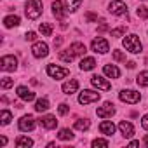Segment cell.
<instances>
[{
    "label": "cell",
    "mask_w": 148,
    "mask_h": 148,
    "mask_svg": "<svg viewBox=\"0 0 148 148\" xmlns=\"http://www.w3.org/2000/svg\"><path fill=\"white\" fill-rule=\"evenodd\" d=\"M25 7L28 19H38L42 14V0H28Z\"/></svg>",
    "instance_id": "6da1fadb"
},
{
    "label": "cell",
    "mask_w": 148,
    "mask_h": 148,
    "mask_svg": "<svg viewBox=\"0 0 148 148\" xmlns=\"http://www.w3.org/2000/svg\"><path fill=\"white\" fill-rule=\"evenodd\" d=\"M124 47H125V51H129V52H132V54L141 52V42H139L138 35H134V33L127 35V37L124 38Z\"/></svg>",
    "instance_id": "7a4b0ae2"
},
{
    "label": "cell",
    "mask_w": 148,
    "mask_h": 148,
    "mask_svg": "<svg viewBox=\"0 0 148 148\" xmlns=\"http://www.w3.org/2000/svg\"><path fill=\"white\" fill-rule=\"evenodd\" d=\"M119 99L124 101V103H129V105H136V103H139L141 94L136 92V91H132V89H122L119 92Z\"/></svg>",
    "instance_id": "3957f363"
},
{
    "label": "cell",
    "mask_w": 148,
    "mask_h": 148,
    "mask_svg": "<svg viewBox=\"0 0 148 148\" xmlns=\"http://www.w3.org/2000/svg\"><path fill=\"white\" fill-rule=\"evenodd\" d=\"M47 75H49L51 79L61 80V79H64V77H68V75H70V71H68L66 68L58 66V64H47Z\"/></svg>",
    "instance_id": "277c9868"
},
{
    "label": "cell",
    "mask_w": 148,
    "mask_h": 148,
    "mask_svg": "<svg viewBox=\"0 0 148 148\" xmlns=\"http://www.w3.org/2000/svg\"><path fill=\"white\" fill-rule=\"evenodd\" d=\"M99 98H101L99 92L86 89V91L80 92V96H79V103H80V105H89V103H96V101H99Z\"/></svg>",
    "instance_id": "5b68a950"
},
{
    "label": "cell",
    "mask_w": 148,
    "mask_h": 148,
    "mask_svg": "<svg viewBox=\"0 0 148 148\" xmlns=\"http://www.w3.org/2000/svg\"><path fill=\"white\" fill-rule=\"evenodd\" d=\"M108 11L115 16H125L127 18V5L122 2V0H113L108 5Z\"/></svg>",
    "instance_id": "8992f818"
},
{
    "label": "cell",
    "mask_w": 148,
    "mask_h": 148,
    "mask_svg": "<svg viewBox=\"0 0 148 148\" xmlns=\"http://www.w3.org/2000/svg\"><path fill=\"white\" fill-rule=\"evenodd\" d=\"M0 68L4 71H14L18 68V59L14 56H2V59H0Z\"/></svg>",
    "instance_id": "52a82bcc"
},
{
    "label": "cell",
    "mask_w": 148,
    "mask_h": 148,
    "mask_svg": "<svg viewBox=\"0 0 148 148\" xmlns=\"http://www.w3.org/2000/svg\"><path fill=\"white\" fill-rule=\"evenodd\" d=\"M91 49H92L94 52L106 54V52L110 51V45H108V40H105V38H96V40H92V44H91Z\"/></svg>",
    "instance_id": "ba28073f"
},
{
    "label": "cell",
    "mask_w": 148,
    "mask_h": 148,
    "mask_svg": "<svg viewBox=\"0 0 148 148\" xmlns=\"http://www.w3.org/2000/svg\"><path fill=\"white\" fill-rule=\"evenodd\" d=\"M33 129H35V119H33L32 115H25V117L19 119V131L30 132V131H33Z\"/></svg>",
    "instance_id": "9c48e42d"
},
{
    "label": "cell",
    "mask_w": 148,
    "mask_h": 148,
    "mask_svg": "<svg viewBox=\"0 0 148 148\" xmlns=\"http://www.w3.org/2000/svg\"><path fill=\"white\" fill-rule=\"evenodd\" d=\"M32 52L35 58H45L49 54V45L45 42H35L33 47H32Z\"/></svg>",
    "instance_id": "30bf717a"
},
{
    "label": "cell",
    "mask_w": 148,
    "mask_h": 148,
    "mask_svg": "<svg viewBox=\"0 0 148 148\" xmlns=\"http://www.w3.org/2000/svg\"><path fill=\"white\" fill-rule=\"evenodd\" d=\"M96 113H98V117H101V119H108V117H112V115L115 113V106H113V103L106 101V103H103V106H99V108L96 110Z\"/></svg>",
    "instance_id": "8fae6325"
},
{
    "label": "cell",
    "mask_w": 148,
    "mask_h": 148,
    "mask_svg": "<svg viewBox=\"0 0 148 148\" xmlns=\"http://www.w3.org/2000/svg\"><path fill=\"white\" fill-rule=\"evenodd\" d=\"M91 84H92L94 87L101 89V91H110V89H112V84H110L106 79L99 77V75H92V77H91Z\"/></svg>",
    "instance_id": "7c38bea8"
},
{
    "label": "cell",
    "mask_w": 148,
    "mask_h": 148,
    "mask_svg": "<svg viewBox=\"0 0 148 148\" xmlns=\"http://www.w3.org/2000/svg\"><path fill=\"white\" fill-rule=\"evenodd\" d=\"M16 92H18V96H19L23 101H26V103L35 99V92H33V91H30V89H28V87H25V86H19V87L16 89Z\"/></svg>",
    "instance_id": "4fadbf2b"
},
{
    "label": "cell",
    "mask_w": 148,
    "mask_h": 148,
    "mask_svg": "<svg viewBox=\"0 0 148 148\" xmlns=\"http://www.w3.org/2000/svg\"><path fill=\"white\" fill-rule=\"evenodd\" d=\"M119 131H120V134H122L124 138H131V136L134 134V127H132V124L127 122V120H122V122L119 124Z\"/></svg>",
    "instance_id": "5bb4252c"
},
{
    "label": "cell",
    "mask_w": 148,
    "mask_h": 148,
    "mask_svg": "<svg viewBox=\"0 0 148 148\" xmlns=\"http://www.w3.org/2000/svg\"><path fill=\"white\" fill-rule=\"evenodd\" d=\"M61 89H63V92H64V94H68V96H70V94H73V92H77V89H79V82H77L75 79H70L68 82H64V84H63V87H61Z\"/></svg>",
    "instance_id": "9a60e30c"
},
{
    "label": "cell",
    "mask_w": 148,
    "mask_h": 148,
    "mask_svg": "<svg viewBox=\"0 0 148 148\" xmlns=\"http://www.w3.org/2000/svg\"><path fill=\"white\" fill-rule=\"evenodd\" d=\"M66 12H68V11L64 9L63 2H59V0H56V2H52V14H54V16H56L58 19H63Z\"/></svg>",
    "instance_id": "2e32d148"
},
{
    "label": "cell",
    "mask_w": 148,
    "mask_h": 148,
    "mask_svg": "<svg viewBox=\"0 0 148 148\" xmlns=\"http://www.w3.org/2000/svg\"><path fill=\"white\" fill-rule=\"evenodd\" d=\"M103 73L106 77H110V79H119L120 77V70L115 64H105L103 66Z\"/></svg>",
    "instance_id": "e0dca14e"
},
{
    "label": "cell",
    "mask_w": 148,
    "mask_h": 148,
    "mask_svg": "<svg viewBox=\"0 0 148 148\" xmlns=\"http://www.w3.org/2000/svg\"><path fill=\"white\" fill-rule=\"evenodd\" d=\"M38 122H40V125L45 127V129H54V127L58 125V120H56L54 115H45V117H42Z\"/></svg>",
    "instance_id": "ac0fdd59"
},
{
    "label": "cell",
    "mask_w": 148,
    "mask_h": 148,
    "mask_svg": "<svg viewBox=\"0 0 148 148\" xmlns=\"http://www.w3.org/2000/svg\"><path fill=\"white\" fill-rule=\"evenodd\" d=\"M99 131H101V134H105V136H112V134L115 132V125H113V122H110V120H103V122L99 124Z\"/></svg>",
    "instance_id": "d6986e66"
},
{
    "label": "cell",
    "mask_w": 148,
    "mask_h": 148,
    "mask_svg": "<svg viewBox=\"0 0 148 148\" xmlns=\"http://www.w3.org/2000/svg\"><path fill=\"white\" fill-rule=\"evenodd\" d=\"M70 51H71L73 56H84L86 54V45L82 42H73L70 45Z\"/></svg>",
    "instance_id": "ffe728a7"
},
{
    "label": "cell",
    "mask_w": 148,
    "mask_h": 148,
    "mask_svg": "<svg viewBox=\"0 0 148 148\" xmlns=\"http://www.w3.org/2000/svg\"><path fill=\"white\" fill-rule=\"evenodd\" d=\"M79 66H80L82 71H89V70H92V68L96 66V59H94V58H84Z\"/></svg>",
    "instance_id": "44dd1931"
},
{
    "label": "cell",
    "mask_w": 148,
    "mask_h": 148,
    "mask_svg": "<svg viewBox=\"0 0 148 148\" xmlns=\"http://www.w3.org/2000/svg\"><path fill=\"white\" fill-rule=\"evenodd\" d=\"M19 18L18 16H7V18H4V25H5V28H14V26H18L19 25Z\"/></svg>",
    "instance_id": "7402d4cb"
},
{
    "label": "cell",
    "mask_w": 148,
    "mask_h": 148,
    "mask_svg": "<svg viewBox=\"0 0 148 148\" xmlns=\"http://www.w3.org/2000/svg\"><path fill=\"white\" fill-rule=\"evenodd\" d=\"M35 110H37V112H45V110H49V99H47V98H40V99H37V103H35Z\"/></svg>",
    "instance_id": "603a6c76"
},
{
    "label": "cell",
    "mask_w": 148,
    "mask_h": 148,
    "mask_svg": "<svg viewBox=\"0 0 148 148\" xmlns=\"http://www.w3.org/2000/svg\"><path fill=\"white\" fill-rule=\"evenodd\" d=\"M16 146H19V148H28V146H33V141H32L30 138H26V136H19V138L16 139Z\"/></svg>",
    "instance_id": "cb8c5ba5"
},
{
    "label": "cell",
    "mask_w": 148,
    "mask_h": 148,
    "mask_svg": "<svg viewBox=\"0 0 148 148\" xmlns=\"http://www.w3.org/2000/svg\"><path fill=\"white\" fill-rule=\"evenodd\" d=\"M82 4V0H66V11L68 12H75Z\"/></svg>",
    "instance_id": "d4e9b609"
},
{
    "label": "cell",
    "mask_w": 148,
    "mask_h": 148,
    "mask_svg": "<svg viewBox=\"0 0 148 148\" xmlns=\"http://www.w3.org/2000/svg\"><path fill=\"white\" fill-rule=\"evenodd\" d=\"M58 138H59L61 141H71V139H73V132H71L70 129H61V131L58 132Z\"/></svg>",
    "instance_id": "484cf974"
},
{
    "label": "cell",
    "mask_w": 148,
    "mask_h": 148,
    "mask_svg": "<svg viewBox=\"0 0 148 148\" xmlns=\"http://www.w3.org/2000/svg\"><path fill=\"white\" fill-rule=\"evenodd\" d=\"M136 82L141 87H148V71H141L139 75L136 77Z\"/></svg>",
    "instance_id": "4316f807"
},
{
    "label": "cell",
    "mask_w": 148,
    "mask_h": 148,
    "mask_svg": "<svg viewBox=\"0 0 148 148\" xmlns=\"http://www.w3.org/2000/svg\"><path fill=\"white\" fill-rule=\"evenodd\" d=\"M73 58H75V56L71 54L70 49H66V51H59V59H61V61H64V63H71Z\"/></svg>",
    "instance_id": "83f0119b"
},
{
    "label": "cell",
    "mask_w": 148,
    "mask_h": 148,
    "mask_svg": "<svg viewBox=\"0 0 148 148\" xmlns=\"http://www.w3.org/2000/svg\"><path fill=\"white\" fill-rule=\"evenodd\" d=\"M89 125H91V122H89L87 119H79V120L75 122V129H77V131H87Z\"/></svg>",
    "instance_id": "f1b7e54d"
},
{
    "label": "cell",
    "mask_w": 148,
    "mask_h": 148,
    "mask_svg": "<svg viewBox=\"0 0 148 148\" xmlns=\"http://www.w3.org/2000/svg\"><path fill=\"white\" fill-rule=\"evenodd\" d=\"M11 120H12V113L9 110H2V113H0V122H2V125H7Z\"/></svg>",
    "instance_id": "f546056e"
},
{
    "label": "cell",
    "mask_w": 148,
    "mask_h": 148,
    "mask_svg": "<svg viewBox=\"0 0 148 148\" xmlns=\"http://www.w3.org/2000/svg\"><path fill=\"white\" fill-rule=\"evenodd\" d=\"M38 30H40V33L45 35V37H51V35H52V26H51L49 23H40Z\"/></svg>",
    "instance_id": "4dcf8cb0"
},
{
    "label": "cell",
    "mask_w": 148,
    "mask_h": 148,
    "mask_svg": "<svg viewBox=\"0 0 148 148\" xmlns=\"http://www.w3.org/2000/svg\"><path fill=\"white\" fill-rule=\"evenodd\" d=\"M136 14H138V18H141V19H146V18H148V7H145V5H139V9L136 11Z\"/></svg>",
    "instance_id": "1f68e13d"
},
{
    "label": "cell",
    "mask_w": 148,
    "mask_h": 148,
    "mask_svg": "<svg viewBox=\"0 0 148 148\" xmlns=\"http://www.w3.org/2000/svg\"><path fill=\"white\" fill-rule=\"evenodd\" d=\"M108 145H110L108 139H101V138H96V139L92 141V146H94V148H98V146H105V148H106Z\"/></svg>",
    "instance_id": "d6a6232c"
},
{
    "label": "cell",
    "mask_w": 148,
    "mask_h": 148,
    "mask_svg": "<svg viewBox=\"0 0 148 148\" xmlns=\"http://www.w3.org/2000/svg\"><path fill=\"white\" fill-rule=\"evenodd\" d=\"M0 86H2V89H9V87L14 86V80L9 79V77H4V79H2V84H0Z\"/></svg>",
    "instance_id": "836d02e7"
},
{
    "label": "cell",
    "mask_w": 148,
    "mask_h": 148,
    "mask_svg": "<svg viewBox=\"0 0 148 148\" xmlns=\"http://www.w3.org/2000/svg\"><path fill=\"white\" fill-rule=\"evenodd\" d=\"M124 33H125V28H124V26H120V28H115V30H112V37H115V38L122 37Z\"/></svg>",
    "instance_id": "e575fe53"
},
{
    "label": "cell",
    "mask_w": 148,
    "mask_h": 148,
    "mask_svg": "<svg viewBox=\"0 0 148 148\" xmlns=\"http://www.w3.org/2000/svg\"><path fill=\"white\" fill-rule=\"evenodd\" d=\"M68 112H70V106H68L66 103H61L59 108H58V113H59V115H66Z\"/></svg>",
    "instance_id": "d590c367"
},
{
    "label": "cell",
    "mask_w": 148,
    "mask_h": 148,
    "mask_svg": "<svg viewBox=\"0 0 148 148\" xmlns=\"http://www.w3.org/2000/svg\"><path fill=\"white\" fill-rule=\"evenodd\" d=\"M113 59L115 61H125V56L120 51H113Z\"/></svg>",
    "instance_id": "8d00e7d4"
},
{
    "label": "cell",
    "mask_w": 148,
    "mask_h": 148,
    "mask_svg": "<svg viewBox=\"0 0 148 148\" xmlns=\"http://www.w3.org/2000/svg\"><path fill=\"white\" fill-rule=\"evenodd\" d=\"M25 38H26V40H30V42H33V40L37 38V33H35V32H26Z\"/></svg>",
    "instance_id": "74e56055"
},
{
    "label": "cell",
    "mask_w": 148,
    "mask_h": 148,
    "mask_svg": "<svg viewBox=\"0 0 148 148\" xmlns=\"http://www.w3.org/2000/svg\"><path fill=\"white\" fill-rule=\"evenodd\" d=\"M86 18H87V21H96V19H98V16H96V14H92V12H87V14H86Z\"/></svg>",
    "instance_id": "f35d334b"
},
{
    "label": "cell",
    "mask_w": 148,
    "mask_h": 148,
    "mask_svg": "<svg viewBox=\"0 0 148 148\" xmlns=\"http://www.w3.org/2000/svg\"><path fill=\"white\" fill-rule=\"evenodd\" d=\"M141 125H143V129H146V131H148V115H145V117H143Z\"/></svg>",
    "instance_id": "ab89813d"
},
{
    "label": "cell",
    "mask_w": 148,
    "mask_h": 148,
    "mask_svg": "<svg viewBox=\"0 0 148 148\" xmlns=\"http://www.w3.org/2000/svg\"><path fill=\"white\" fill-rule=\"evenodd\" d=\"M134 66H136V63H134V61H129V63H127V68H131V70H132Z\"/></svg>",
    "instance_id": "60d3db41"
},
{
    "label": "cell",
    "mask_w": 148,
    "mask_h": 148,
    "mask_svg": "<svg viewBox=\"0 0 148 148\" xmlns=\"http://www.w3.org/2000/svg\"><path fill=\"white\" fill-rule=\"evenodd\" d=\"M0 143H2V145H7V138L2 136V138H0Z\"/></svg>",
    "instance_id": "b9f144b4"
},
{
    "label": "cell",
    "mask_w": 148,
    "mask_h": 148,
    "mask_svg": "<svg viewBox=\"0 0 148 148\" xmlns=\"http://www.w3.org/2000/svg\"><path fill=\"white\" fill-rule=\"evenodd\" d=\"M129 146H139V141H131Z\"/></svg>",
    "instance_id": "7bdbcfd3"
},
{
    "label": "cell",
    "mask_w": 148,
    "mask_h": 148,
    "mask_svg": "<svg viewBox=\"0 0 148 148\" xmlns=\"http://www.w3.org/2000/svg\"><path fill=\"white\" fill-rule=\"evenodd\" d=\"M54 45H61V38H56L54 40Z\"/></svg>",
    "instance_id": "ee69618b"
},
{
    "label": "cell",
    "mask_w": 148,
    "mask_h": 148,
    "mask_svg": "<svg viewBox=\"0 0 148 148\" xmlns=\"http://www.w3.org/2000/svg\"><path fill=\"white\" fill-rule=\"evenodd\" d=\"M145 145H146V146H148V134H146V136H145Z\"/></svg>",
    "instance_id": "f6af8a7d"
}]
</instances>
